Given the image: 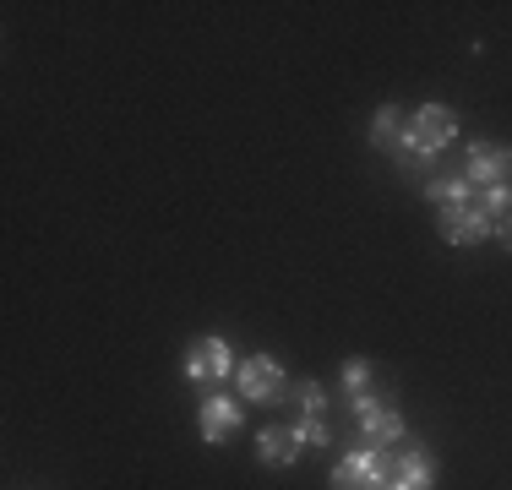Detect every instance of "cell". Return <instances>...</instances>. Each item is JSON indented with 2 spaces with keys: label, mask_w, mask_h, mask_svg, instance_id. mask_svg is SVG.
<instances>
[{
  "label": "cell",
  "mask_w": 512,
  "mask_h": 490,
  "mask_svg": "<svg viewBox=\"0 0 512 490\" xmlns=\"http://www.w3.org/2000/svg\"><path fill=\"white\" fill-rule=\"evenodd\" d=\"M436 485V463L425 452H393V474L382 490H431Z\"/></svg>",
  "instance_id": "9c48e42d"
},
{
  "label": "cell",
  "mask_w": 512,
  "mask_h": 490,
  "mask_svg": "<svg viewBox=\"0 0 512 490\" xmlns=\"http://www.w3.org/2000/svg\"><path fill=\"white\" fill-rule=\"evenodd\" d=\"M393 474V452L387 447H355L349 458H338L333 490H382Z\"/></svg>",
  "instance_id": "3957f363"
},
{
  "label": "cell",
  "mask_w": 512,
  "mask_h": 490,
  "mask_svg": "<svg viewBox=\"0 0 512 490\" xmlns=\"http://www.w3.org/2000/svg\"><path fill=\"white\" fill-rule=\"evenodd\" d=\"M463 180H469L474 191L512 186V147H496V142H469V158H463Z\"/></svg>",
  "instance_id": "277c9868"
},
{
  "label": "cell",
  "mask_w": 512,
  "mask_h": 490,
  "mask_svg": "<svg viewBox=\"0 0 512 490\" xmlns=\"http://www.w3.org/2000/svg\"><path fill=\"white\" fill-rule=\"evenodd\" d=\"M404 126H409L404 109L382 104V109H376V120H371V142L382 147V153H398V147H404Z\"/></svg>",
  "instance_id": "30bf717a"
},
{
  "label": "cell",
  "mask_w": 512,
  "mask_h": 490,
  "mask_svg": "<svg viewBox=\"0 0 512 490\" xmlns=\"http://www.w3.org/2000/svg\"><path fill=\"white\" fill-rule=\"evenodd\" d=\"M240 425H246V403L229 398V392H207L202 409H197V431L207 447H218V441L240 436Z\"/></svg>",
  "instance_id": "5b68a950"
},
{
  "label": "cell",
  "mask_w": 512,
  "mask_h": 490,
  "mask_svg": "<svg viewBox=\"0 0 512 490\" xmlns=\"http://www.w3.org/2000/svg\"><path fill=\"white\" fill-rule=\"evenodd\" d=\"M355 420H360L365 447H393V441H404V414H398L387 398H365V403H355Z\"/></svg>",
  "instance_id": "52a82bcc"
},
{
  "label": "cell",
  "mask_w": 512,
  "mask_h": 490,
  "mask_svg": "<svg viewBox=\"0 0 512 490\" xmlns=\"http://www.w3.org/2000/svg\"><path fill=\"white\" fill-rule=\"evenodd\" d=\"M300 409H306V414H322V409H327V387H322V382H300Z\"/></svg>",
  "instance_id": "4fadbf2b"
},
{
  "label": "cell",
  "mask_w": 512,
  "mask_h": 490,
  "mask_svg": "<svg viewBox=\"0 0 512 490\" xmlns=\"http://www.w3.org/2000/svg\"><path fill=\"white\" fill-rule=\"evenodd\" d=\"M235 387H240V403H273L284 392V365L273 354H251V360L235 365Z\"/></svg>",
  "instance_id": "8992f818"
},
{
  "label": "cell",
  "mask_w": 512,
  "mask_h": 490,
  "mask_svg": "<svg viewBox=\"0 0 512 490\" xmlns=\"http://www.w3.org/2000/svg\"><path fill=\"white\" fill-rule=\"evenodd\" d=\"M496 240H502L507 251H512V218H502V224H496Z\"/></svg>",
  "instance_id": "5bb4252c"
},
{
  "label": "cell",
  "mask_w": 512,
  "mask_h": 490,
  "mask_svg": "<svg viewBox=\"0 0 512 490\" xmlns=\"http://www.w3.org/2000/svg\"><path fill=\"white\" fill-rule=\"evenodd\" d=\"M235 349H229L218 333H207V338H191L186 343V360H180V371H186V382H197V387H207V382H224V376H235Z\"/></svg>",
  "instance_id": "7a4b0ae2"
},
{
  "label": "cell",
  "mask_w": 512,
  "mask_h": 490,
  "mask_svg": "<svg viewBox=\"0 0 512 490\" xmlns=\"http://www.w3.org/2000/svg\"><path fill=\"white\" fill-rule=\"evenodd\" d=\"M447 142H458V115H453L447 104H425V109H414V115H409L404 147H398L393 158H398L404 169H425Z\"/></svg>",
  "instance_id": "6da1fadb"
},
{
  "label": "cell",
  "mask_w": 512,
  "mask_h": 490,
  "mask_svg": "<svg viewBox=\"0 0 512 490\" xmlns=\"http://www.w3.org/2000/svg\"><path fill=\"white\" fill-rule=\"evenodd\" d=\"M300 452H306V441H300L295 425H267V431L256 436V458H262L267 469H289Z\"/></svg>",
  "instance_id": "ba28073f"
},
{
  "label": "cell",
  "mask_w": 512,
  "mask_h": 490,
  "mask_svg": "<svg viewBox=\"0 0 512 490\" xmlns=\"http://www.w3.org/2000/svg\"><path fill=\"white\" fill-rule=\"evenodd\" d=\"M344 398H349V403H365V398H376V387H371V365H365L360 354L344 365Z\"/></svg>",
  "instance_id": "8fae6325"
},
{
  "label": "cell",
  "mask_w": 512,
  "mask_h": 490,
  "mask_svg": "<svg viewBox=\"0 0 512 490\" xmlns=\"http://www.w3.org/2000/svg\"><path fill=\"white\" fill-rule=\"evenodd\" d=\"M295 431H300V441H306V447H333V425H327L322 414H306Z\"/></svg>",
  "instance_id": "7c38bea8"
}]
</instances>
